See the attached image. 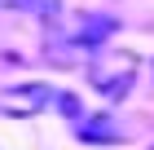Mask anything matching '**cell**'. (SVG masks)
<instances>
[{"label":"cell","instance_id":"cell-1","mask_svg":"<svg viewBox=\"0 0 154 150\" xmlns=\"http://www.w3.org/2000/svg\"><path fill=\"white\" fill-rule=\"evenodd\" d=\"M137 71H141V58L132 49H97L88 53V84H93L106 102H123L137 84Z\"/></svg>","mask_w":154,"mask_h":150},{"label":"cell","instance_id":"cell-2","mask_svg":"<svg viewBox=\"0 0 154 150\" xmlns=\"http://www.w3.org/2000/svg\"><path fill=\"white\" fill-rule=\"evenodd\" d=\"M57 102V88H48V84H18V88H0V115L9 119H31L40 110Z\"/></svg>","mask_w":154,"mask_h":150},{"label":"cell","instance_id":"cell-3","mask_svg":"<svg viewBox=\"0 0 154 150\" xmlns=\"http://www.w3.org/2000/svg\"><path fill=\"white\" fill-rule=\"evenodd\" d=\"M110 35H115V18H106V13H97V18H84V27L75 31V44H84L88 53H97V49L106 44Z\"/></svg>","mask_w":154,"mask_h":150},{"label":"cell","instance_id":"cell-4","mask_svg":"<svg viewBox=\"0 0 154 150\" xmlns=\"http://www.w3.org/2000/svg\"><path fill=\"white\" fill-rule=\"evenodd\" d=\"M18 13H31V18H40V22H57L62 18V0H9Z\"/></svg>","mask_w":154,"mask_h":150},{"label":"cell","instance_id":"cell-5","mask_svg":"<svg viewBox=\"0 0 154 150\" xmlns=\"http://www.w3.org/2000/svg\"><path fill=\"white\" fill-rule=\"evenodd\" d=\"M119 137H123V132H115V124L101 119V115L84 119V128H79V141H119Z\"/></svg>","mask_w":154,"mask_h":150},{"label":"cell","instance_id":"cell-6","mask_svg":"<svg viewBox=\"0 0 154 150\" xmlns=\"http://www.w3.org/2000/svg\"><path fill=\"white\" fill-rule=\"evenodd\" d=\"M150 150H154V146H150Z\"/></svg>","mask_w":154,"mask_h":150}]
</instances>
